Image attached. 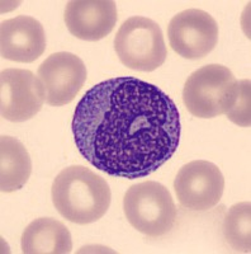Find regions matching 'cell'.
Segmentation results:
<instances>
[{
  "label": "cell",
  "instance_id": "1",
  "mask_svg": "<svg viewBox=\"0 0 251 254\" xmlns=\"http://www.w3.org/2000/svg\"><path fill=\"white\" fill-rule=\"evenodd\" d=\"M79 153L113 177L150 176L176 153L182 135L179 111L159 87L117 76L90 88L71 122Z\"/></svg>",
  "mask_w": 251,
  "mask_h": 254
},
{
  "label": "cell",
  "instance_id": "2",
  "mask_svg": "<svg viewBox=\"0 0 251 254\" xmlns=\"http://www.w3.org/2000/svg\"><path fill=\"white\" fill-rule=\"evenodd\" d=\"M51 196L58 214L78 225L100 220L107 214L112 198L105 179L83 165L62 169L53 179Z\"/></svg>",
  "mask_w": 251,
  "mask_h": 254
},
{
  "label": "cell",
  "instance_id": "3",
  "mask_svg": "<svg viewBox=\"0 0 251 254\" xmlns=\"http://www.w3.org/2000/svg\"><path fill=\"white\" fill-rule=\"evenodd\" d=\"M240 94V81L227 66L205 65L192 72L183 89V102L189 112L200 119L227 115Z\"/></svg>",
  "mask_w": 251,
  "mask_h": 254
},
{
  "label": "cell",
  "instance_id": "4",
  "mask_svg": "<svg viewBox=\"0 0 251 254\" xmlns=\"http://www.w3.org/2000/svg\"><path fill=\"white\" fill-rule=\"evenodd\" d=\"M123 211L131 225L150 238L170 233L178 219V210L170 192L155 181L132 186L124 194Z\"/></svg>",
  "mask_w": 251,
  "mask_h": 254
},
{
  "label": "cell",
  "instance_id": "5",
  "mask_svg": "<svg viewBox=\"0 0 251 254\" xmlns=\"http://www.w3.org/2000/svg\"><path fill=\"white\" fill-rule=\"evenodd\" d=\"M114 50L124 66L153 71L165 63L167 50L160 26L150 18L135 15L126 19L114 37Z\"/></svg>",
  "mask_w": 251,
  "mask_h": 254
},
{
  "label": "cell",
  "instance_id": "6",
  "mask_svg": "<svg viewBox=\"0 0 251 254\" xmlns=\"http://www.w3.org/2000/svg\"><path fill=\"white\" fill-rule=\"evenodd\" d=\"M171 49L188 60L207 56L218 42V24L202 9H187L171 18L167 27Z\"/></svg>",
  "mask_w": 251,
  "mask_h": 254
},
{
  "label": "cell",
  "instance_id": "7",
  "mask_svg": "<svg viewBox=\"0 0 251 254\" xmlns=\"http://www.w3.org/2000/svg\"><path fill=\"white\" fill-rule=\"evenodd\" d=\"M174 190L180 205L193 211H207L221 201L225 178L216 164L207 160L188 163L174 179Z\"/></svg>",
  "mask_w": 251,
  "mask_h": 254
},
{
  "label": "cell",
  "instance_id": "8",
  "mask_svg": "<svg viewBox=\"0 0 251 254\" xmlns=\"http://www.w3.org/2000/svg\"><path fill=\"white\" fill-rule=\"evenodd\" d=\"M1 117L10 122H24L35 117L46 102L42 81L32 71L5 69L0 74Z\"/></svg>",
  "mask_w": 251,
  "mask_h": 254
},
{
  "label": "cell",
  "instance_id": "9",
  "mask_svg": "<svg viewBox=\"0 0 251 254\" xmlns=\"http://www.w3.org/2000/svg\"><path fill=\"white\" fill-rule=\"evenodd\" d=\"M87 66L71 52H55L38 67L37 76L42 81L50 106H65L75 99L87 80Z\"/></svg>",
  "mask_w": 251,
  "mask_h": 254
},
{
  "label": "cell",
  "instance_id": "10",
  "mask_svg": "<svg viewBox=\"0 0 251 254\" xmlns=\"http://www.w3.org/2000/svg\"><path fill=\"white\" fill-rule=\"evenodd\" d=\"M65 24L83 41L103 40L117 23V5L112 0H71L65 9Z\"/></svg>",
  "mask_w": 251,
  "mask_h": 254
},
{
  "label": "cell",
  "instance_id": "11",
  "mask_svg": "<svg viewBox=\"0 0 251 254\" xmlns=\"http://www.w3.org/2000/svg\"><path fill=\"white\" fill-rule=\"evenodd\" d=\"M1 56L15 63H33L46 50L44 26L29 15H17L1 22L0 26Z\"/></svg>",
  "mask_w": 251,
  "mask_h": 254
},
{
  "label": "cell",
  "instance_id": "12",
  "mask_svg": "<svg viewBox=\"0 0 251 254\" xmlns=\"http://www.w3.org/2000/svg\"><path fill=\"white\" fill-rule=\"evenodd\" d=\"M20 246L26 254H69L72 252V239L62 222L41 217L24 229Z\"/></svg>",
  "mask_w": 251,
  "mask_h": 254
},
{
  "label": "cell",
  "instance_id": "13",
  "mask_svg": "<svg viewBox=\"0 0 251 254\" xmlns=\"http://www.w3.org/2000/svg\"><path fill=\"white\" fill-rule=\"evenodd\" d=\"M32 173V160L26 146L12 136L0 137V190L10 193L23 188Z\"/></svg>",
  "mask_w": 251,
  "mask_h": 254
},
{
  "label": "cell",
  "instance_id": "14",
  "mask_svg": "<svg viewBox=\"0 0 251 254\" xmlns=\"http://www.w3.org/2000/svg\"><path fill=\"white\" fill-rule=\"evenodd\" d=\"M226 242L235 252L250 253L251 249V205L239 202L232 206L223 222Z\"/></svg>",
  "mask_w": 251,
  "mask_h": 254
},
{
  "label": "cell",
  "instance_id": "15",
  "mask_svg": "<svg viewBox=\"0 0 251 254\" xmlns=\"http://www.w3.org/2000/svg\"><path fill=\"white\" fill-rule=\"evenodd\" d=\"M230 121L243 127L250 126V80L240 81V94L234 108L226 115Z\"/></svg>",
  "mask_w": 251,
  "mask_h": 254
}]
</instances>
